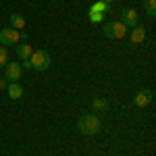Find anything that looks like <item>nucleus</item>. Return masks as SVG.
Returning <instances> with one entry per match:
<instances>
[{"instance_id":"9b49d317","label":"nucleus","mask_w":156,"mask_h":156,"mask_svg":"<svg viewBox=\"0 0 156 156\" xmlns=\"http://www.w3.org/2000/svg\"><path fill=\"white\" fill-rule=\"evenodd\" d=\"M11 27H12V29H17V31H21V29L25 27L23 15H19V12H12V15H11Z\"/></svg>"},{"instance_id":"ddd939ff","label":"nucleus","mask_w":156,"mask_h":156,"mask_svg":"<svg viewBox=\"0 0 156 156\" xmlns=\"http://www.w3.org/2000/svg\"><path fill=\"white\" fill-rule=\"evenodd\" d=\"M108 9H110V6H108L106 2H102V0H98V2H94V4H92V6H90V11L102 12V15H104V12H108Z\"/></svg>"},{"instance_id":"f257e3e1","label":"nucleus","mask_w":156,"mask_h":156,"mask_svg":"<svg viewBox=\"0 0 156 156\" xmlns=\"http://www.w3.org/2000/svg\"><path fill=\"white\" fill-rule=\"evenodd\" d=\"M100 127H102V123H100V119L96 115H83L79 119V125H77V129L83 135H94V133L100 131Z\"/></svg>"},{"instance_id":"a211bd4d","label":"nucleus","mask_w":156,"mask_h":156,"mask_svg":"<svg viewBox=\"0 0 156 156\" xmlns=\"http://www.w3.org/2000/svg\"><path fill=\"white\" fill-rule=\"evenodd\" d=\"M102 2H106V4H112V0H102Z\"/></svg>"},{"instance_id":"dca6fc26","label":"nucleus","mask_w":156,"mask_h":156,"mask_svg":"<svg viewBox=\"0 0 156 156\" xmlns=\"http://www.w3.org/2000/svg\"><path fill=\"white\" fill-rule=\"evenodd\" d=\"M90 21L92 23H100V21H104V15L102 12H96V11H90Z\"/></svg>"},{"instance_id":"6e6552de","label":"nucleus","mask_w":156,"mask_h":156,"mask_svg":"<svg viewBox=\"0 0 156 156\" xmlns=\"http://www.w3.org/2000/svg\"><path fill=\"white\" fill-rule=\"evenodd\" d=\"M131 42L133 44H140V42H144L146 40V29L142 27V25H135V27H131Z\"/></svg>"},{"instance_id":"39448f33","label":"nucleus","mask_w":156,"mask_h":156,"mask_svg":"<svg viewBox=\"0 0 156 156\" xmlns=\"http://www.w3.org/2000/svg\"><path fill=\"white\" fill-rule=\"evenodd\" d=\"M4 79H9V81H17V79H21V65L19 62H6V67H4Z\"/></svg>"},{"instance_id":"0eeeda50","label":"nucleus","mask_w":156,"mask_h":156,"mask_svg":"<svg viewBox=\"0 0 156 156\" xmlns=\"http://www.w3.org/2000/svg\"><path fill=\"white\" fill-rule=\"evenodd\" d=\"M152 98H154L152 90H140V92L135 94V98H133V102H135V106L144 108V106H148V104L152 102Z\"/></svg>"},{"instance_id":"4468645a","label":"nucleus","mask_w":156,"mask_h":156,"mask_svg":"<svg viewBox=\"0 0 156 156\" xmlns=\"http://www.w3.org/2000/svg\"><path fill=\"white\" fill-rule=\"evenodd\" d=\"M144 9L148 17H154L156 15V0H144Z\"/></svg>"},{"instance_id":"423d86ee","label":"nucleus","mask_w":156,"mask_h":156,"mask_svg":"<svg viewBox=\"0 0 156 156\" xmlns=\"http://www.w3.org/2000/svg\"><path fill=\"white\" fill-rule=\"evenodd\" d=\"M121 23L125 25L127 29L129 27H135L137 25V12L133 11V9H123L121 11Z\"/></svg>"},{"instance_id":"9d476101","label":"nucleus","mask_w":156,"mask_h":156,"mask_svg":"<svg viewBox=\"0 0 156 156\" xmlns=\"http://www.w3.org/2000/svg\"><path fill=\"white\" fill-rule=\"evenodd\" d=\"M31 52H34V48L25 42V44H21V46H17V56L21 60H29V56H31Z\"/></svg>"},{"instance_id":"f3484780","label":"nucleus","mask_w":156,"mask_h":156,"mask_svg":"<svg viewBox=\"0 0 156 156\" xmlns=\"http://www.w3.org/2000/svg\"><path fill=\"white\" fill-rule=\"evenodd\" d=\"M6 85H9V83H6V79H4V77H2V79H0V90H4V87H6Z\"/></svg>"},{"instance_id":"2eb2a0df","label":"nucleus","mask_w":156,"mask_h":156,"mask_svg":"<svg viewBox=\"0 0 156 156\" xmlns=\"http://www.w3.org/2000/svg\"><path fill=\"white\" fill-rule=\"evenodd\" d=\"M6 62H9V52H6L4 46H0V69L6 67Z\"/></svg>"},{"instance_id":"7ed1b4c3","label":"nucleus","mask_w":156,"mask_h":156,"mask_svg":"<svg viewBox=\"0 0 156 156\" xmlns=\"http://www.w3.org/2000/svg\"><path fill=\"white\" fill-rule=\"evenodd\" d=\"M104 36L110 37V40H121V37H125V34H127V27L121 23V21H110V23L104 25Z\"/></svg>"},{"instance_id":"f8f14e48","label":"nucleus","mask_w":156,"mask_h":156,"mask_svg":"<svg viewBox=\"0 0 156 156\" xmlns=\"http://www.w3.org/2000/svg\"><path fill=\"white\" fill-rule=\"evenodd\" d=\"M92 108L104 112V110H108V102L104 100V98H94V100H92Z\"/></svg>"},{"instance_id":"20e7f679","label":"nucleus","mask_w":156,"mask_h":156,"mask_svg":"<svg viewBox=\"0 0 156 156\" xmlns=\"http://www.w3.org/2000/svg\"><path fill=\"white\" fill-rule=\"evenodd\" d=\"M19 37H21V34H19L17 29L4 27V29L0 31V44H2V46H15V44L19 42Z\"/></svg>"},{"instance_id":"f03ea898","label":"nucleus","mask_w":156,"mask_h":156,"mask_svg":"<svg viewBox=\"0 0 156 156\" xmlns=\"http://www.w3.org/2000/svg\"><path fill=\"white\" fill-rule=\"evenodd\" d=\"M29 62H31V69H36V71H46L50 67V54L44 52V50H34L31 56H29Z\"/></svg>"},{"instance_id":"1a4fd4ad","label":"nucleus","mask_w":156,"mask_h":156,"mask_svg":"<svg viewBox=\"0 0 156 156\" xmlns=\"http://www.w3.org/2000/svg\"><path fill=\"white\" fill-rule=\"evenodd\" d=\"M6 92H9V96H11L12 100H19V98L23 96V85H19L17 81H12V83L6 85Z\"/></svg>"}]
</instances>
